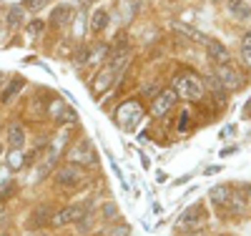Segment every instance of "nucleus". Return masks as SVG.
<instances>
[{
  "instance_id": "17",
  "label": "nucleus",
  "mask_w": 251,
  "mask_h": 236,
  "mask_svg": "<svg viewBox=\"0 0 251 236\" xmlns=\"http://www.w3.org/2000/svg\"><path fill=\"white\" fill-rule=\"evenodd\" d=\"M48 213H50V209H48V206H40V209L33 213L30 226H43V224H48V221H50V219H48Z\"/></svg>"
},
{
  "instance_id": "10",
  "label": "nucleus",
  "mask_w": 251,
  "mask_h": 236,
  "mask_svg": "<svg viewBox=\"0 0 251 236\" xmlns=\"http://www.w3.org/2000/svg\"><path fill=\"white\" fill-rule=\"evenodd\" d=\"M203 46H206V55L211 58L214 63H219V66H224V63L228 60V51H226V46H221L219 40H211V38H208Z\"/></svg>"
},
{
  "instance_id": "7",
  "label": "nucleus",
  "mask_w": 251,
  "mask_h": 236,
  "mask_svg": "<svg viewBox=\"0 0 251 236\" xmlns=\"http://www.w3.org/2000/svg\"><path fill=\"white\" fill-rule=\"evenodd\" d=\"M214 78L221 83V88H239V85L244 83L241 73L236 68H231V66H226V63H224V66H216Z\"/></svg>"
},
{
  "instance_id": "20",
  "label": "nucleus",
  "mask_w": 251,
  "mask_h": 236,
  "mask_svg": "<svg viewBox=\"0 0 251 236\" xmlns=\"http://www.w3.org/2000/svg\"><path fill=\"white\" fill-rule=\"evenodd\" d=\"M25 163V158H23V151H20V148H13V154L8 156V166L10 168H20Z\"/></svg>"
},
{
  "instance_id": "3",
  "label": "nucleus",
  "mask_w": 251,
  "mask_h": 236,
  "mask_svg": "<svg viewBox=\"0 0 251 236\" xmlns=\"http://www.w3.org/2000/svg\"><path fill=\"white\" fill-rule=\"evenodd\" d=\"M143 116V108L136 103V101H126L121 108H118V126L126 128V131H133V126L141 121Z\"/></svg>"
},
{
  "instance_id": "16",
  "label": "nucleus",
  "mask_w": 251,
  "mask_h": 236,
  "mask_svg": "<svg viewBox=\"0 0 251 236\" xmlns=\"http://www.w3.org/2000/svg\"><path fill=\"white\" fill-rule=\"evenodd\" d=\"M23 85H25V80H23V78H15V80L8 85V88H5L3 93H0V101H3V103H8V101H10V98H13V96H15L20 88H23Z\"/></svg>"
},
{
  "instance_id": "25",
  "label": "nucleus",
  "mask_w": 251,
  "mask_h": 236,
  "mask_svg": "<svg viewBox=\"0 0 251 236\" xmlns=\"http://www.w3.org/2000/svg\"><path fill=\"white\" fill-rule=\"evenodd\" d=\"M241 51H251V30H246L241 38Z\"/></svg>"
},
{
  "instance_id": "9",
  "label": "nucleus",
  "mask_w": 251,
  "mask_h": 236,
  "mask_svg": "<svg viewBox=\"0 0 251 236\" xmlns=\"http://www.w3.org/2000/svg\"><path fill=\"white\" fill-rule=\"evenodd\" d=\"M176 91L171 88V91H161L158 96H156V101H153V116H166V113H169V108H171V105L176 103Z\"/></svg>"
},
{
  "instance_id": "1",
  "label": "nucleus",
  "mask_w": 251,
  "mask_h": 236,
  "mask_svg": "<svg viewBox=\"0 0 251 236\" xmlns=\"http://www.w3.org/2000/svg\"><path fill=\"white\" fill-rule=\"evenodd\" d=\"M174 91L176 96L181 98H188V101H194V98H201L203 96V83L199 76L194 73H178L174 78Z\"/></svg>"
},
{
  "instance_id": "14",
  "label": "nucleus",
  "mask_w": 251,
  "mask_h": 236,
  "mask_svg": "<svg viewBox=\"0 0 251 236\" xmlns=\"http://www.w3.org/2000/svg\"><path fill=\"white\" fill-rule=\"evenodd\" d=\"M8 143H10V148H23V143H25V128L20 123H13L8 128Z\"/></svg>"
},
{
  "instance_id": "18",
  "label": "nucleus",
  "mask_w": 251,
  "mask_h": 236,
  "mask_svg": "<svg viewBox=\"0 0 251 236\" xmlns=\"http://www.w3.org/2000/svg\"><path fill=\"white\" fill-rule=\"evenodd\" d=\"M20 23H23V8L13 5V8L8 10V26H10V28H18Z\"/></svg>"
},
{
  "instance_id": "15",
  "label": "nucleus",
  "mask_w": 251,
  "mask_h": 236,
  "mask_svg": "<svg viewBox=\"0 0 251 236\" xmlns=\"http://www.w3.org/2000/svg\"><path fill=\"white\" fill-rule=\"evenodd\" d=\"M228 196H231V188H228V186H214L211 188V201L216 206H226L228 204Z\"/></svg>"
},
{
  "instance_id": "22",
  "label": "nucleus",
  "mask_w": 251,
  "mask_h": 236,
  "mask_svg": "<svg viewBox=\"0 0 251 236\" xmlns=\"http://www.w3.org/2000/svg\"><path fill=\"white\" fill-rule=\"evenodd\" d=\"M43 23H40V20H33V23H28V28H25V33L28 35H38V33H43Z\"/></svg>"
},
{
  "instance_id": "23",
  "label": "nucleus",
  "mask_w": 251,
  "mask_h": 236,
  "mask_svg": "<svg viewBox=\"0 0 251 236\" xmlns=\"http://www.w3.org/2000/svg\"><path fill=\"white\" fill-rule=\"evenodd\" d=\"M48 5V0H25V8L28 10H40V8H46Z\"/></svg>"
},
{
  "instance_id": "8",
  "label": "nucleus",
  "mask_w": 251,
  "mask_h": 236,
  "mask_svg": "<svg viewBox=\"0 0 251 236\" xmlns=\"http://www.w3.org/2000/svg\"><path fill=\"white\" fill-rule=\"evenodd\" d=\"M63 143H66V133H60V136H58V138L50 143V148H48V156H46V163L38 168V176H40V179H43V176L48 174V171L53 168V163H55V158H58V154H60Z\"/></svg>"
},
{
  "instance_id": "26",
  "label": "nucleus",
  "mask_w": 251,
  "mask_h": 236,
  "mask_svg": "<svg viewBox=\"0 0 251 236\" xmlns=\"http://www.w3.org/2000/svg\"><path fill=\"white\" fill-rule=\"evenodd\" d=\"M231 133H234V126H226L224 131H221V138H228V136H231Z\"/></svg>"
},
{
  "instance_id": "29",
  "label": "nucleus",
  "mask_w": 251,
  "mask_h": 236,
  "mask_svg": "<svg viewBox=\"0 0 251 236\" xmlns=\"http://www.w3.org/2000/svg\"><path fill=\"white\" fill-rule=\"evenodd\" d=\"M156 181H158V184H163V181H166V174H163V171H158V174H156Z\"/></svg>"
},
{
  "instance_id": "27",
  "label": "nucleus",
  "mask_w": 251,
  "mask_h": 236,
  "mask_svg": "<svg viewBox=\"0 0 251 236\" xmlns=\"http://www.w3.org/2000/svg\"><path fill=\"white\" fill-rule=\"evenodd\" d=\"M219 171H221V166H208V168H206V174L211 176V174H219Z\"/></svg>"
},
{
  "instance_id": "6",
  "label": "nucleus",
  "mask_w": 251,
  "mask_h": 236,
  "mask_svg": "<svg viewBox=\"0 0 251 236\" xmlns=\"http://www.w3.org/2000/svg\"><path fill=\"white\" fill-rule=\"evenodd\" d=\"M83 216H86V206L73 204V206H66V209H60L58 213H53L50 224H53V226H68V224H73V221H80Z\"/></svg>"
},
{
  "instance_id": "31",
  "label": "nucleus",
  "mask_w": 251,
  "mask_h": 236,
  "mask_svg": "<svg viewBox=\"0 0 251 236\" xmlns=\"http://www.w3.org/2000/svg\"><path fill=\"white\" fill-rule=\"evenodd\" d=\"M3 236H8V234H3Z\"/></svg>"
},
{
  "instance_id": "28",
  "label": "nucleus",
  "mask_w": 251,
  "mask_h": 236,
  "mask_svg": "<svg viewBox=\"0 0 251 236\" xmlns=\"http://www.w3.org/2000/svg\"><path fill=\"white\" fill-rule=\"evenodd\" d=\"M241 55H244V60H246L249 66H251V51H241Z\"/></svg>"
},
{
  "instance_id": "19",
  "label": "nucleus",
  "mask_w": 251,
  "mask_h": 236,
  "mask_svg": "<svg viewBox=\"0 0 251 236\" xmlns=\"http://www.w3.org/2000/svg\"><path fill=\"white\" fill-rule=\"evenodd\" d=\"M100 216L106 221H116L118 219V206L116 204H103L100 206Z\"/></svg>"
},
{
  "instance_id": "24",
  "label": "nucleus",
  "mask_w": 251,
  "mask_h": 236,
  "mask_svg": "<svg viewBox=\"0 0 251 236\" xmlns=\"http://www.w3.org/2000/svg\"><path fill=\"white\" fill-rule=\"evenodd\" d=\"M60 121H66V123H75V111H71V108H66V111H60V116H58Z\"/></svg>"
},
{
  "instance_id": "12",
  "label": "nucleus",
  "mask_w": 251,
  "mask_h": 236,
  "mask_svg": "<svg viewBox=\"0 0 251 236\" xmlns=\"http://www.w3.org/2000/svg\"><path fill=\"white\" fill-rule=\"evenodd\" d=\"M71 18H73L71 5H58V8L53 10V15H50V23H53L55 28H63V26L71 23Z\"/></svg>"
},
{
  "instance_id": "4",
  "label": "nucleus",
  "mask_w": 251,
  "mask_h": 236,
  "mask_svg": "<svg viewBox=\"0 0 251 236\" xmlns=\"http://www.w3.org/2000/svg\"><path fill=\"white\" fill-rule=\"evenodd\" d=\"M83 179H86V174H83V166H78V163H66L55 171V181L60 186H68V188L83 184Z\"/></svg>"
},
{
  "instance_id": "11",
  "label": "nucleus",
  "mask_w": 251,
  "mask_h": 236,
  "mask_svg": "<svg viewBox=\"0 0 251 236\" xmlns=\"http://www.w3.org/2000/svg\"><path fill=\"white\" fill-rule=\"evenodd\" d=\"M108 10H103V8H96L93 13H91V33L93 35H98V33H103L108 28Z\"/></svg>"
},
{
  "instance_id": "13",
  "label": "nucleus",
  "mask_w": 251,
  "mask_h": 236,
  "mask_svg": "<svg viewBox=\"0 0 251 236\" xmlns=\"http://www.w3.org/2000/svg\"><path fill=\"white\" fill-rule=\"evenodd\" d=\"M228 13H231L234 18H239V20H246V18H251V5L246 3V0H228Z\"/></svg>"
},
{
  "instance_id": "30",
  "label": "nucleus",
  "mask_w": 251,
  "mask_h": 236,
  "mask_svg": "<svg viewBox=\"0 0 251 236\" xmlns=\"http://www.w3.org/2000/svg\"><path fill=\"white\" fill-rule=\"evenodd\" d=\"M93 3V0H80V5H91Z\"/></svg>"
},
{
  "instance_id": "2",
  "label": "nucleus",
  "mask_w": 251,
  "mask_h": 236,
  "mask_svg": "<svg viewBox=\"0 0 251 236\" xmlns=\"http://www.w3.org/2000/svg\"><path fill=\"white\" fill-rule=\"evenodd\" d=\"M201 221H203V206L194 204V206H188L178 216L176 231H196V229H201Z\"/></svg>"
},
{
  "instance_id": "21",
  "label": "nucleus",
  "mask_w": 251,
  "mask_h": 236,
  "mask_svg": "<svg viewBox=\"0 0 251 236\" xmlns=\"http://www.w3.org/2000/svg\"><path fill=\"white\" fill-rule=\"evenodd\" d=\"M228 211H231V213H239L241 209H244V199H241V194H231V196H228Z\"/></svg>"
},
{
  "instance_id": "5",
  "label": "nucleus",
  "mask_w": 251,
  "mask_h": 236,
  "mask_svg": "<svg viewBox=\"0 0 251 236\" xmlns=\"http://www.w3.org/2000/svg\"><path fill=\"white\" fill-rule=\"evenodd\" d=\"M68 158H71V163H78V166H91V163H96V151H93L91 141L83 138L80 143H75L71 151H68Z\"/></svg>"
}]
</instances>
